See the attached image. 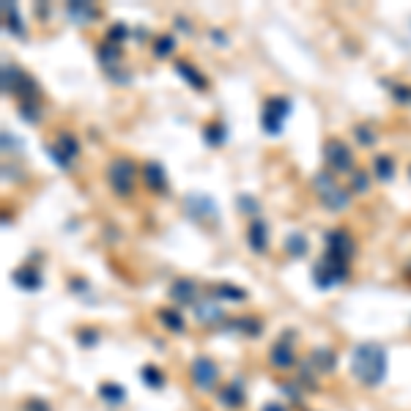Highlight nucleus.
<instances>
[{
  "label": "nucleus",
  "instance_id": "nucleus-2",
  "mask_svg": "<svg viewBox=\"0 0 411 411\" xmlns=\"http://www.w3.org/2000/svg\"><path fill=\"white\" fill-rule=\"evenodd\" d=\"M104 182L113 189L115 198L127 200V198L135 195V186H137V182H140V165H137L132 156L118 154V156L110 159V165H107V170H104Z\"/></svg>",
  "mask_w": 411,
  "mask_h": 411
},
{
  "label": "nucleus",
  "instance_id": "nucleus-38",
  "mask_svg": "<svg viewBox=\"0 0 411 411\" xmlns=\"http://www.w3.org/2000/svg\"><path fill=\"white\" fill-rule=\"evenodd\" d=\"M77 343H80L83 348H93V346L99 343V329H93V326H83V329L77 332Z\"/></svg>",
  "mask_w": 411,
  "mask_h": 411
},
{
  "label": "nucleus",
  "instance_id": "nucleus-28",
  "mask_svg": "<svg viewBox=\"0 0 411 411\" xmlns=\"http://www.w3.org/2000/svg\"><path fill=\"white\" fill-rule=\"evenodd\" d=\"M151 52H154V58H159V61H165V58H173V52H176V39H173L170 33H159V36L154 39Z\"/></svg>",
  "mask_w": 411,
  "mask_h": 411
},
{
  "label": "nucleus",
  "instance_id": "nucleus-35",
  "mask_svg": "<svg viewBox=\"0 0 411 411\" xmlns=\"http://www.w3.org/2000/svg\"><path fill=\"white\" fill-rule=\"evenodd\" d=\"M313 365L319 367V373H329L332 367H335V354L329 351V348H321V351H313Z\"/></svg>",
  "mask_w": 411,
  "mask_h": 411
},
{
  "label": "nucleus",
  "instance_id": "nucleus-41",
  "mask_svg": "<svg viewBox=\"0 0 411 411\" xmlns=\"http://www.w3.org/2000/svg\"><path fill=\"white\" fill-rule=\"evenodd\" d=\"M261 411H288V409H285L280 401H269V403H266V406H264Z\"/></svg>",
  "mask_w": 411,
  "mask_h": 411
},
{
  "label": "nucleus",
  "instance_id": "nucleus-43",
  "mask_svg": "<svg viewBox=\"0 0 411 411\" xmlns=\"http://www.w3.org/2000/svg\"><path fill=\"white\" fill-rule=\"evenodd\" d=\"M211 39H217L220 45H225V33L223 31H211Z\"/></svg>",
  "mask_w": 411,
  "mask_h": 411
},
{
  "label": "nucleus",
  "instance_id": "nucleus-8",
  "mask_svg": "<svg viewBox=\"0 0 411 411\" xmlns=\"http://www.w3.org/2000/svg\"><path fill=\"white\" fill-rule=\"evenodd\" d=\"M49 151V159L61 168V170H69L74 162H77V156H80V140L74 132H58L55 135V143L47 148Z\"/></svg>",
  "mask_w": 411,
  "mask_h": 411
},
{
  "label": "nucleus",
  "instance_id": "nucleus-31",
  "mask_svg": "<svg viewBox=\"0 0 411 411\" xmlns=\"http://www.w3.org/2000/svg\"><path fill=\"white\" fill-rule=\"evenodd\" d=\"M348 192H351V195H367V192H370V173L357 168V170L351 173V182H348Z\"/></svg>",
  "mask_w": 411,
  "mask_h": 411
},
{
  "label": "nucleus",
  "instance_id": "nucleus-11",
  "mask_svg": "<svg viewBox=\"0 0 411 411\" xmlns=\"http://www.w3.org/2000/svg\"><path fill=\"white\" fill-rule=\"evenodd\" d=\"M140 182H143V186H145L148 192H154V195H168V192H170L168 170H165V165L156 162V159H148V162L140 165Z\"/></svg>",
  "mask_w": 411,
  "mask_h": 411
},
{
  "label": "nucleus",
  "instance_id": "nucleus-27",
  "mask_svg": "<svg viewBox=\"0 0 411 411\" xmlns=\"http://www.w3.org/2000/svg\"><path fill=\"white\" fill-rule=\"evenodd\" d=\"M140 378H143V384L145 387H151V389H162L165 387V370L156 365H143L140 367Z\"/></svg>",
  "mask_w": 411,
  "mask_h": 411
},
{
  "label": "nucleus",
  "instance_id": "nucleus-9",
  "mask_svg": "<svg viewBox=\"0 0 411 411\" xmlns=\"http://www.w3.org/2000/svg\"><path fill=\"white\" fill-rule=\"evenodd\" d=\"M323 252L329 255H337L343 261H354L357 255V239L348 228H332L326 236H323Z\"/></svg>",
  "mask_w": 411,
  "mask_h": 411
},
{
  "label": "nucleus",
  "instance_id": "nucleus-18",
  "mask_svg": "<svg viewBox=\"0 0 411 411\" xmlns=\"http://www.w3.org/2000/svg\"><path fill=\"white\" fill-rule=\"evenodd\" d=\"M395 173H398V162H395L392 154H376L373 156V176H376V182L389 184L395 179Z\"/></svg>",
  "mask_w": 411,
  "mask_h": 411
},
{
  "label": "nucleus",
  "instance_id": "nucleus-7",
  "mask_svg": "<svg viewBox=\"0 0 411 411\" xmlns=\"http://www.w3.org/2000/svg\"><path fill=\"white\" fill-rule=\"evenodd\" d=\"M189 381H192V387H195L198 392L209 395V392H214L217 384H220V367H217V362H214L211 357L200 354V357H195V360L189 362Z\"/></svg>",
  "mask_w": 411,
  "mask_h": 411
},
{
  "label": "nucleus",
  "instance_id": "nucleus-42",
  "mask_svg": "<svg viewBox=\"0 0 411 411\" xmlns=\"http://www.w3.org/2000/svg\"><path fill=\"white\" fill-rule=\"evenodd\" d=\"M176 28H179V31H186V33H192V28H189V19H184V17H176Z\"/></svg>",
  "mask_w": 411,
  "mask_h": 411
},
{
  "label": "nucleus",
  "instance_id": "nucleus-29",
  "mask_svg": "<svg viewBox=\"0 0 411 411\" xmlns=\"http://www.w3.org/2000/svg\"><path fill=\"white\" fill-rule=\"evenodd\" d=\"M195 316L200 323H220V321L225 319V310L220 307V305H195Z\"/></svg>",
  "mask_w": 411,
  "mask_h": 411
},
{
  "label": "nucleus",
  "instance_id": "nucleus-26",
  "mask_svg": "<svg viewBox=\"0 0 411 411\" xmlns=\"http://www.w3.org/2000/svg\"><path fill=\"white\" fill-rule=\"evenodd\" d=\"M211 296L217 299H225V302H247V291L239 288V285H230V282H220V285H211Z\"/></svg>",
  "mask_w": 411,
  "mask_h": 411
},
{
  "label": "nucleus",
  "instance_id": "nucleus-37",
  "mask_svg": "<svg viewBox=\"0 0 411 411\" xmlns=\"http://www.w3.org/2000/svg\"><path fill=\"white\" fill-rule=\"evenodd\" d=\"M354 137H357V143L365 145V148H370V145L378 143V135H376L370 127H365V124H357V127H354Z\"/></svg>",
  "mask_w": 411,
  "mask_h": 411
},
{
  "label": "nucleus",
  "instance_id": "nucleus-23",
  "mask_svg": "<svg viewBox=\"0 0 411 411\" xmlns=\"http://www.w3.org/2000/svg\"><path fill=\"white\" fill-rule=\"evenodd\" d=\"M282 250H285L291 258H305V255L310 252V241H307L305 233H288Z\"/></svg>",
  "mask_w": 411,
  "mask_h": 411
},
{
  "label": "nucleus",
  "instance_id": "nucleus-3",
  "mask_svg": "<svg viewBox=\"0 0 411 411\" xmlns=\"http://www.w3.org/2000/svg\"><path fill=\"white\" fill-rule=\"evenodd\" d=\"M313 189H316V195H319L321 206H323L326 211H335V214L346 211V209L351 206V198H354L346 186H340V182L335 179V173H329V170H319V173L313 176Z\"/></svg>",
  "mask_w": 411,
  "mask_h": 411
},
{
  "label": "nucleus",
  "instance_id": "nucleus-15",
  "mask_svg": "<svg viewBox=\"0 0 411 411\" xmlns=\"http://www.w3.org/2000/svg\"><path fill=\"white\" fill-rule=\"evenodd\" d=\"M198 293H200V288H198V282L195 280H189V277H179V280H173L170 282V299L176 302V305H198Z\"/></svg>",
  "mask_w": 411,
  "mask_h": 411
},
{
  "label": "nucleus",
  "instance_id": "nucleus-34",
  "mask_svg": "<svg viewBox=\"0 0 411 411\" xmlns=\"http://www.w3.org/2000/svg\"><path fill=\"white\" fill-rule=\"evenodd\" d=\"M127 39H129V25H127V22H115V25L107 28V42H110V45L121 47Z\"/></svg>",
  "mask_w": 411,
  "mask_h": 411
},
{
  "label": "nucleus",
  "instance_id": "nucleus-1",
  "mask_svg": "<svg viewBox=\"0 0 411 411\" xmlns=\"http://www.w3.org/2000/svg\"><path fill=\"white\" fill-rule=\"evenodd\" d=\"M351 373L362 387H381L387 378V348L376 340H365L351 354Z\"/></svg>",
  "mask_w": 411,
  "mask_h": 411
},
{
  "label": "nucleus",
  "instance_id": "nucleus-33",
  "mask_svg": "<svg viewBox=\"0 0 411 411\" xmlns=\"http://www.w3.org/2000/svg\"><path fill=\"white\" fill-rule=\"evenodd\" d=\"M19 115H22V121H28V124H39V121H42V107H39V102H19Z\"/></svg>",
  "mask_w": 411,
  "mask_h": 411
},
{
  "label": "nucleus",
  "instance_id": "nucleus-14",
  "mask_svg": "<svg viewBox=\"0 0 411 411\" xmlns=\"http://www.w3.org/2000/svg\"><path fill=\"white\" fill-rule=\"evenodd\" d=\"M217 401H220L223 409H228V411L244 409V403H247V392H244V387H241V378H233V381H228V384H223L220 392H217Z\"/></svg>",
  "mask_w": 411,
  "mask_h": 411
},
{
  "label": "nucleus",
  "instance_id": "nucleus-24",
  "mask_svg": "<svg viewBox=\"0 0 411 411\" xmlns=\"http://www.w3.org/2000/svg\"><path fill=\"white\" fill-rule=\"evenodd\" d=\"M66 14H69V19H74L77 25H86V22H91L99 17V8L91 6V3H69L66 6Z\"/></svg>",
  "mask_w": 411,
  "mask_h": 411
},
{
  "label": "nucleus",
  "instance_id": "nucleus-17",
  "mask_svg": "<svg viewBox=\"0 0 411 411\" xmlns=\"http://www.w3.org/2000/svg\"><path fill=\"white\" fill-rule=\"evenodd\" d=\"M11 282L22 291H39L45 280H42V272L36 266H19V269L11 272Z\"/></svg>",
  "mask_w": 411,
  "mask_h": 411
},
{
  "label": "nucleus",
  "instance_id": "nucleus-4",
  "mask_svg": "<svg viewBox=\"0 0 411 411\" xmlns=\"http://www.w3.org/2000/svg\"><path fill=\"white\" fill-rule=\"evenodd\" d=\"M323 162H326V170L335 176H348L357 170V156H354L351 145L340 137L323 140Z\"/></svg>",
  "mask_w": 411,
  "mask_h": 411
},
{
  "label": "nucleus",
  "instance_id": "nucleus-32",
  "mask_svg": "<svg viewBox=\"0 0 411 411\" xmlns=\"http://www.w3.org/2000/svg\"><path fill=\"white\" fill-rule=\"evenodd\" d=\"M96 58L104 63V69H113V63L121 58V47L118 45H110V42H104V45L96 49Z\"/></svg>",
  "mask_w": 411,
  "mask_h": 411
},
{
  "label": "nucleus",
  "instance_id": "nucleus-39",
  "mask_svg": "<svg viewBox=\"0 0 411 411\" xmlns=\"http://www.w3.org/2000/svg\"><path fill=\"white\" fill-rule=\"evenodd\" d=\"M392 99L401 102V104H403V102H411V88L409 86H392Z\"/></svg>",
  "mask_w": 411,
  "mask_h": 411
},
{
  "label": "nucleus",
  "instance_id": "nucleus-36",
  "mask_svg": "<svg viewBox=\"0 0 411 411\" xmlns=\"http://www.w3.org/2000/svg\"><path fill=\"white\" fill-rule=\"evenodd\" d=\"M236 206H239V211H244L250 220H255V217H258V211H261V203H258L255 198H250V195H239Z\"/></svg>",
  "mask_w": 411,
  "mask_h": 411
},
{
  "label": "nucleus",
  "instance_id": "nucleus-13",
  "mask_svg": "<svg viewBox=\"0 0 411 411\" xmlns=\"http://www.w3.org/2000/svg\"><path fill=\"white\" fill-rule=\"evenodd\" d=\"M247 247L255 255L269 252V223L264 217H255V220L247 223Z\"/></svg>",
  "mask_w": 411,
  "mask_h": 411
},
{
  "label": "nucleus",
  "instance_id": "nucleus-12",
  "mask_svg": "<svg viewBox=\"0 0 411 411\" xmlns=\"http://www.w3.org/2000/svg\"><path fill=\"white\" fill-rule=\"evenodd\" d=\"M184 211H186L195 223H206L209 217L217 220V203H214L209 195H198V192L186 195V198H184Z\"/></svg>",
  "mask_w": 411,
  "mask_h": 411
},
{
  "label": "nucleus",
  "instance_id": "nucleus-22",
  "mask_svg": "<svg viewBox=\"0 0 411 411\" xmlns=\"http://www.w3.org/2000/svg\"><path fill=\"white\" fill-rule=\"evenodd\" d=\"M228 329L241 332V335H247V337H258V335L264 332V321L258 319V316H239V319L228 321Z\"/></svg>",
  "mask_w": 411,
  "mask_h": 411
},
{
  "label": "nucleus",
  "instance_id": "nucleus-21",
  "mask_svg": "<svg viewBox=\"0 0 411 411\" xmlns=\"http://www.w3.org/2000/svg\"><path fill=\"white\" fill-rule=\"evenodd\" d=\"M228 127H225V121H220V118H214V121H209L206 127H203V140H206V145H211V148H220V145H225L228 143Z\"/></svg>",
  "mask_w": 411,
  "mask_h": 411
},
{
  "label": "nucleus",
  "instance_id": "nucleus-44",
  "mask_svg": "<svg viewBox=\"0 0 411 411\" xmlns=\"http://www.w3.org/2000/svg\"><path fill=\"white\" fill-rule=\"evenodd\" d=\"M403 277H406V280H409V282H411V261H409V264H406V269H403Z\"/></svg>",
  "mask_w": 411,
  "mask_h": 411
},
{
  "label": "nucleus",
  "instance_id": "nucleus-16",
  "mask_svg": "<svg viewBox=\"0 0 411 411\" xmlns=\"http://www.w3.org/2000/svg\"><path fill=\"white\" fill-rule=\"evenodd\" d=\"M176 74L195 91H206L209 88L206 74H200V69H195V63H189V61H176Z\"/></svg>",
  "mask_w": 411,
  "mask_h": 411
},
{
  "label": "nucleus",
  "instance_id": "nucleus-19",
  "mask_svg": "<svg viewBox=\"0 0 411 411\" xmlns=\"http://www.w3.org/2000/svg\"><path fill=\"white\" fill-rule=\"evenodd\" d=\"M156 319H159V323L168 332H173V335H184V329H186V319H184V313L179 307H159L156 310Z\"/></svg>",
  "mask_w": 411,
  "mask_h": 411
},
{
  "label": "nucleus",
  "instance_id": "nucleus-40",
  "mask_svg": "<svg viewBox=\"0 0 411 411\" xmlns=\"http://www.w3.org/2000/svg\"><path fill=\"white\" fill-rule=\"evenodd\" d=\"M25 411H49V403H45L42 398H33L25 403Z\"/></svg>",
  "mask_w": 411,
  "mask_h": 411
},
{
  "label": "nucleus",
  "instance_id": "nucleus-20",
  "mask_svg": "<svg viewBox=\"0 0 411 411\" xmlns=\"http://www.w3.org/2000/svg\"><path fill=\"white\" fill-rule=\"evenodd\" d=\"M99 401L107 406H124L127 403V389L115 381H102L99 384Z\"/></svg>",
  "mask_w": 411,
  "mask_h": 411
},
{
  "label": "nucleus",
  "instance_id": "nucleus-25",
  "mask_svg": "<svg viewBox=\"0 0 411 411\" xmlns=\"http://www.w3.org/2000/svg\"><path fill=\"white\" fill-rule=\"evenodd\" d=\"M3 17H6V31L8 33H14L17 39H22L28 33L25 25H22V19H19V8L14 3H3Z\"/></svg>",
  "mask_w": 411,
  "mask_h": 411
},
{
  "label": "nucleus",
  "instance_id": "nucleus-5",
  "mask_svg": "<svg viewBox=\"0 0 411 411\" xmlns=\"http://www.w3.org/2000/svg\"><path fill=\"white\" fill-rule=\"evenodd\" d=\"M348 277H351V264L337 258V255H329V252H323L321 261L313 266V282L321 291H329V288L346 282Z\"/></svg>",
  "mask_w": 411,
  "mask_h": 411
},
{
  "label": "nucleus",
  "instance_id": "nucleus-10",
  "mask_svg": "<svg viewBox=\"0 0 411 411\" xmlns=\"http://www.w3.org/2000/svg\"><path fill=\"white\" fill-rule=\"evenodd\" d=\"M293 337H296V332L293 329H285L280 335V340L269 348V362H272V367H277V370H291V367L296 365Z\"/></svg>",
  "mask_w": 411,
  "mask_h": 411
},
{
  "label": "nucleus",
  "instance_id": "nucleus-6",
  "mask_svg": "<svg viewBox=\"0 0 411 411\" xmlns=\"http://www.w3.org/2000/svg\"><path fill=\"white\" fill-rule=\"evenodd\" d=\"M3 91L11 93V96H19V102H39V96H42L39 83L14 63L3 66Z\"/></svg>",
  "mask_w": 411,
  "mask_h": 411
},
{
  "label": "nucleus",
  "instance_id": "nucleus-30",
  "mask_svg": "<svg viewBox=\"0 0 411 411\" xmlns=\"http://www.w3.org/2000/svg\"><path fill=\"white\" fill-rule=\"evenodd\" d=\"M264 110H269V113H274L277 118H288L291 115V110H293V102L288 99V96H269L266 99V104H264Z\"/></svg>",
  "mask_w": 411,
  "mask_h": 411
}]
</instances>
